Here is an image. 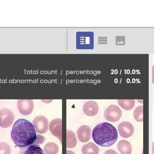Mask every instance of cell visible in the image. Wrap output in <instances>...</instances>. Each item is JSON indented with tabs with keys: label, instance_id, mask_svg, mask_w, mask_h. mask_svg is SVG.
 <instances>
[{
	"label": "cell",
	"instance_id": "19",
	"mask_svg": "<svg viewBox=\"0 0 154 154\" xmlns=\"http://www.w3.org/2000/svg\"><path fill=\"white\" fill-rule=\"evenodd\" d=\"M44 141H45V138L43 136L39 135H37V140H36V141H35V143H34L33 145H38L39 144L43 143Z\"/></svg>",
	"mask_w": 154,
	"mask_h": 154
},
{
	"label": "cell",
	"instance_id": "3",
	"mask_svg": "<svg viewBox=\"0 0 154 154\" xmlns=\"http://www.w3.org/2000/svg\"><path fill=\"white\" fill-rule=\"evenodd\" d=\"M122 111L117 106L111 105L105 110L104 116L107 121L116 122L121 118Z\"/></svg>",
	"mask_w": 154,
	"mask_h": 154
},
{
	"label": "cell",
	"instance_id": "16",
	"mask_svg": "<svg viewBox=\"0 0 154 154\" xmlns=\"http://www.w3.org/2000/svg\"><path fill=\"white\" fill-rule=\"evenodd\" d=\"M119 105L126 110H129L134 108L135 105L134 100L119 99L118 100Z\"/></svg>",
	"mask_w": 154,
	"mask_h": 154
},
{
	"label": "cell",
	"instance_id": "11",
	"mask_svg": "<svg viewBox=\"0 0 154 154\" xmlns=\"http://www.w3.org/2000/svg\"><path fill=\"white\" fill-rule=\"evenodd\" d=\"M18 154H45L44 151L38 145H32L21 148Z\"/></svg>",
	"mask_w": 154,
	"mask_h": 154
},
{
	"label": "cell",
	"instance_id": "6",
	"mask_svg": "<svg viewBox=\"0 0 154 154\" xmlns=\"http://www.w3.org/2000/svg\"><path fill=\"white\" fill-rule=\"evenodd\" d=\"M48 119L42 116L37 117L33 121V126L36 132L40 134H45L48 131Z\"/></svg>",
	"mask_w": 154,
	"mask_h": 154
},
{
	"label": "cell",
	"instance_id": "18",
	"mask_svg": "<svg viewBox=\"0 0 154 154\" xmlns=\"http://www.w3.org/2000/svg\"><path fill=\"white\" fill-rule=\"evenodd\" d=\"M11 146L5 142L0 143V154H11Z\"/></svg>",
	"mask_w": 154,
	"mask_h": 154
},
{
	"label": "cell",
	"instance_id": "10",
	"mask_svg": "<svg viewBox=\"0 0 154 154\" xmlns=\"http://www.w3.org/2000/svg\"><path fill=\"white\" fill-rule=\"evenodd\" d=\"M77 134L81 142L87 143L91 137V129L88 126H82L78 129Z\"/></svg>",
	"mask_w": 154,
	"mask_h": 154
},
{
	"label": "cell",
	"instance_id": "2",
	"mask_svg": "<svg viewBox=\"0 0 154 154\" xmlns=\"http://www.w3.org/2000/svg\"><path fill=\"white\" fill-rule=\"evenodd\" d=\"M92 138L97 144L103 147H109L116 143L118 138L116 127L106 122L97 125L92 131Z\"/></svg>",
	"mask_w": 154,
	"mask_h": 154
},
{
	"label": "cell",
	"instance_id": "21",
	"mask_svg": "<svg viewBox=\"0 0 154 154\" xmlns=\"http://www.w3.org/2000/svg\"><path fill=\"white\" fill-rule=\"evenodd\" d=\"M67 154H75V153L71 151H67Z\"/></svg>",
	"mask_w": 154,
	"mask_h": 154
},
{
	"label": "cell",
	"instance_id": "7",
	"mask_svg": "<svg viewBox=\"0 0 154 154\" xmlns=\"http://www.w3.org/2000/svg\"><path fill=\"white\" fill-rule=\"evenodd\" d=\"M49 129L51 134L57 137L62 143V119L57 118L51 121L50 124Z\"/></svg>",
	"mask_w": 154,
	"mask_h": 154
},
{
	"label": "cell",
	"instance_id": "22",
	"mask_svg": "<svg viewBox=\"0 0 154 154\" xmlns=\"http://www.w3.org/2000/svg\"><path fill=\"white\" fill-rule=\"evenodd\" d=\"M152 154H154V142L152 143Z\"/></svg>",
	"mask_w": 154,
	"mask_h": 154
},
{
	"label": "cell",
	"instance_id": "1",
	"mask_svg": "<svg viewBox=\"0 0 154 154\" xmlns=\"http://www.w3.org/2000/svg\"><path fill=\"white\" fill-rule=\"evenodd\" d=\"M11 137L17 146L24 148L33 145L37 140V135L33 125L28 120L21 118L14 123Z\"/></svg>",
	"mask_w": 154,
	"mask_h": 154
},
{
	"label": "cell",
	"instance_id": "12",
	"mask_svg": "<svg viewBox=\"0 0 154 154\" xmlns=\"http://www.w3.org/2000/svg\"><path fill=\"white\" fill-rule=\"evenodd\" d=\"M118 148L122 154H131L132 147L131 144L128 141L122 140L118 144Z\"/></svg>",
	"mask_w": 154,
	"mask_h": 154
},
{
	"label": "cell",
	"instance_id": "17",
	"mask_svg": "<svg viewBox=\"0 0 154 154\" xmlns=\"http://www.w3.org/2000/svg\"><path fill=\"white\" fill-rule=\"evenodd\" d=\"M143 106L138 107L134 112V116L135 119L138 122L143 121Z\"/></svg>",
	"mask_w": 154,
	"mask_h": 154
},
{
	"label": "cell",
	"instance_id": "13",
	"mask_svg": "<svg viewBox=\"0 0 154 154\" xmlns=\"http://www.w3.org/2000/svg\"><path fill=\"white\" fill-rule=\"evenodd\" d=\"M99 152L98 146L91 143L83 146L82 149V154H98Z\"/></svg>",
	"mask_w": 154,
	"mask_h": 154
},
{
	"label": "cell",
	"instance_id": "14",
	"mask_svg": "<svg viewBox=\"0 0 154 154\" xmlns=\"http://www.w3.org/2000/svg\"><path fill=\"white\" fill-rule=\"evenodd\" d=\"M77 140L75 133L70 130L67 131V147L73 148L77 145Z\"/></svg>",
	"mask_w": 154,
	"mask_h": 154
},
{
	"label": "cell",
	"instance_id": "8",
	"mask_svg": "<svg viewBox=\"0 0 154 154\" xmlns=\"http://www.w3.org/2000/svg\"><path fill=\"white\" fill-rule=\"evenodd\" d=\"M118 128L119 134L124 138H128L132 136L134 131L133 125L128 122H124L119 124Z\"/></svg>",
	"mask_w": 154,
	"mask_h": 154
},
{
	"label": "cell",
	"instance_id": "9",
	"mask_svg": "<svg viewBox=\"0 0 154 154\" xmlns=\"http://www.w3.org/2000/svg\"><path fill=\"white\" fill-rule=\"evenodd\" d=\"M83 110L86 115L94 116L98 112V105L95 101L90 100L85 103L83 105Z\"/></svg>",
	"mask_w": 154,
	"mask_h": 154
},
{
	"label": "cell",
	"instance_id": "15",
	"mask_svg": "<svg viewBox=\"0 0 154 154\" xmlns=\"http://www.w3.org/2000/svg\"><path fill=\"white\" fill-rule=\"evenodd\" d=\"M44 150L46 154H57L59 152V147L55 143H48L44 146Z\"/></svg>",
	"mask_w": 154,
	"mask_h": 154
},
{
	"label": "cell",
	"instance_id": "5",
	"mask_svg": "<svg viewBox=\"0 0 154 154\" xmlns=\"http://www.w3.org/2000/svg\"><path fill=\"white\" fill-rule=\"evenodd\" d=\"M0 117L2 120V123L1 125L2 128L10 127L12 124L14 120V114L11 110L8 108H3L0 111Z\"/></svg>",
	"mask_w": 154,
	"mask_h": 154
},
{
	"label": "cell",
	"instance_id": "4",
	"mask_svg": "<svg viewBox=\"0 0 154 154\" xmlns=\"http://www.w3.org/2000/svg\"><path fill=\"white\" fill-rule=\"evenodd\" d=\"M17 106L19 112L22 115L27 116L32 113L34 103L32 99H19Z\"/></svg>",
	"mask_w": 154,
	"mask_h": 154
},
{
	"label": "cell",
	"instance_id": "23",
	"mask_svg": "<svg viewBox=\"0 0 154 154\" xmlns=\"http://www.w3.org/2000/svg\"><path fill=\"white\" fill-rule=\"evenodd\" d=\"M2 118L0 117V127L2 125Z\"/></svg>",
	"mask_w": 154,
	"mask_h": 154
},
{
	"label": "cell",
	"instance_id": "20",
	"mask_svg": "<svg viewBox=\"0 0 154 154\" xmlns=\"http://www.w3.org/2000/svg\"><path fill=\"white\" fill-rule=\"evenodd\" d=\"M104 154H118L116 151L113 150H109L106 151Z\"/></svg>",
	"mask_w": 154,
	"mask_h": 154
}]
</instances>
